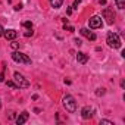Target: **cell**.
<instances>
[{"instance_id": "484cf974", "label": "cell", "mask_w": 125, "mask_h": 125, "mask_svg": "<svg viewBox=\"0 0 125 125\" xmlns=\"http://www.w3.org/2000/svg\"><path fill=\"white\" fill-rule=\"evenodd\" d=\"M3 32H5V30H3L2 25H0V37H3Z\"/></svg>"}, {"instance_id": "9a60e30c", "label": "cell", "mask_w": 125, "mask_h": 125, "mask_svg": "<svg viewBox=\"0 0 125 125\" xmlns=\"http://www.w3.org/2000/svg\"><path fill=\"white\" fill-rule=\"evenodd\" d=\"M100 125H115L112 121H107V119H102L100 121Z\"/></svg>"}, {"instance_id": "44dd1931", "label": "cell", "mask_w": 125, "mask_h": 125, "mask_svg": "<svg viewBox=\"0 0 125 125\" xmlns=\"http://www.w3.org/2000/svg\"><path fill=\"white\" fill-rule=\"evenodd\" d=\"M12 41H13V43H12L10 46H12L13 49H18V47H19V43H15V40H12Z\"/></svg>"}, {"instance_id": "7402d4cb", "label": "cell", "mask_w": 125, "mask_h": 125, "mask_svg": "<svg viewBox=\"0 0 125 125\" xmlns=\"http://www.w3.org/2000/svg\"><path fill=\"white\" fill-rule=\"evenodd\" d=\"M30 35H32V30H28V31L25 32V37H30Z\"/></svg>"}, {"instance_id": "cb8c5ba5", "label": "cell", "mask_w": 125, "mask_h": 125, "mask_svg": "<svg viewBox=\"0 0 125 125\" xmlns=\"http://www.w3.org/2000/svg\"><path fill=\"white\" fill-rule=\"evenodd\" d=\"M21 9H22V5H21V3H19V5H16V6H15V10H21Z\"/></svg>"}, {"instance_id": "6da1fadb", "label": "cell", "mask_w": 125, "mask_h": 125, "mask_svg": "<svg viewBox=\"0 0 125 125\" xmlns=\"http://www.w3.org/2000/svg\"><path fill=\"white\" fill-rule=\"evenodd\" d=\"M106 43L110 49H119L121 47V38L116 32L113 31H109L107 32V37H106Z\"/></svg>"}, {"instance_id": "8992f818", "label": "cell", "mask_w": 125, "mask_h": 125, "mask_svg": "<svg viewBox=\"0 0 125 125\" xmlns=\"http://www.w3.org/2000/svg\"><path fill=\"white\" fill-rule=\"evenodd\" d=\"M88 25H90V28H91V30H97V28H102L103 21H102V18H100V16L94 15V16H91V18L88 19Z\"/></svg>"}, {"instance_id": "5b68a950", "label": "cell", "mask_w": 125, "mask_h": 125, "mask_svg": "<svg viewBox=\"0 0 125 125\" xmlns=\"http://www.w3.org/2000/svg\"><path fill=\"white\" fill-rule=\"evenodd\" d=\"M102 16L106 19L107 24H113V21H115V12H113V9H110V8H104L103 12H102Z\"/></svg>"}, {"instance_id": "8fae6325", "label": "cell", "mask_w": 125, "mask_h": 125, "mask_svg": "<svg viewBox=\"0 0 125 125\" xmlns=\"http://www.w3.org/2000/svg\"><path fill=\"white\" fill-rule=\"evenodd\" d=\"M77 60H78V63L85 65L87 62H88V54H85V53H83V52H78V54H77Z\"/></svg>"}, {"instance_id": "ffe728a7", "label": "cell", "mask_w": 125, "mask_h": 125, "mask_svg": "<svg viewBox=\"0 0 125 125\" xmlns=\"http://www.w3.org/2000/svg\"><path fill=\"white\" fill-rule=\"evenodd\" d=\"M74 43H75V44H77V46H78V47H80V46H81V44H83V43H81V40H80V38H74Z\"/></svg>"}, {"instance_id": "ba28073f", "label": "cell", "mask_w": 125, "mask_h": 125, "mask_svg": "<svg viewBox=\"0 0 125 125\" xmlns=\"http://www.w3.org/2000/svg\"><path fill=\"white\" fill-rule=\"evenodd\" d=\"M3 37H5L6 40H10V41H12V40H15V38L18 37V31H16V30H12V28H10V30H5Z\"/></svg>"}, {"instance_id": "3957f363", "label": "cell", "mask_w": 125, "mask_h": 125, "mask_svg": "<svg viewBox=\"0 0 125 125\" xmlns=\"http://www.w3.org/2000/svg\"><path fill=\"white\" fill-rule=\"evenodd\" d=\"M12 59L16 62V63H24V65H31V59L21 52H13L12 53Z\"/></svg>"}, {"instance_id": "30bf717a", "label": "cell", "mask_w": 125, "mask_h": 125, "mask_svg": "<svg viewBox=\"0 0 125 125\" xmlns=\"http://www.w3.org/2000/svg\"><path fill=\"white\" fill-rule=\"evenodd\" d=\"M28 118H30V113L25 110V112L19 113V116L16 118V124H18V125H22V124H25V122L28 121Z\"/></svg>"}, {"instance_id": "5bb4252c", "label": "cell", "mask_w": 125, "mask_h": 125, "mask_svg": "<svg viewBox=\"0 0 125 125\" xmlns=\"http://www.w3.org/2000/svg\"><path fill=\"white\" fill-rule=\"evenodd\" d=\"M22 27L27 28V30H32V22L31 21H25V22H22Z\"/></svg>"}, {"instance_id": "52a82bcc", "label": "cell", "mask_w": 125, "mask_h": 125, "mask_svg": "<svg viewBox=\"0 0 125 125\" xmlns=\"http://www.w3.org/2000/svg\"><path fill=\"white\" fill-rule=\"evenodd\" d=\"M93 115H94V109H93L91 106H84V107H83L81 116H83L84 119H90V118H93Z\"/></svg>"}, {"instance_id": "2e32d148", "label": "cell", "mask_w": 125, "mask_h": 125, "mask_svg": "<svg viewBox=\"0 0 125 125\" xmlns=\"http://www.w3.org/2000/svg\"><path fill=\"white\" fill-rule=\"evenodd\" d=\"M104 93H106V90H104V88H97V91H96V94H97V96H103Z\"/></svg>"}, {"instance_id": "d4e9b609", "label": "cell", "mask_w": 125, "mask_h": 125, "mask_svg": "<svg viewBox=\"0 0 125 125\" xmlns=\"http://www.w3.org/2000/svg\"><path fill=\"white\" fill-rule=\"evenodd\" d=\"M0 81H5V72H0Z\"/></svg>"}, {"instance_id": "e0dca14e", "label": "cell", "mask_w": 125, "mask_h": 125, "mask_svg": "<svg viewBox=\"0 0 125 125\" xmlns=\"http://www.w3.org/2000/svg\"><path fill=\"white\" fill-rule=\"evenodd\" d=\"M6 84H8L9 87H12V88H18V85H16V83H13V81H8Z\"/></svg>"}, {"instance_id": "ac0fdd59", "label": "cell", "mask_w": 125, "mask_h": 125, "mask_svg": "<svg viewBox=\"0 0 125 125\" xmlns=\"http://www.w3.org/2000/svg\"><path fill=\"white\" fill-rule=\"evenodd\" d=\"M80 3H81V0H74V6H72V9H78Z\"/></svg>"}, {"instance_id": "277c9868", "label": "cell", "mask_w": 125, "mask_h": 125, "mask_svg": "<svg viewBox=\"0 0 125 125\" xmlns=\"http://www.w3.org/2000/svg\"><path fill=\"white\" fill-rule=\"evenodd\" d=\"M13 80H15L18 88H28V87H30V81H28L22 74H19V72H15V74H13Z\"/></svg>"}, {"instance_id": "9c48e42d", "label": "cell", "mask_w": 125, "mask_h": 125, "mask_svg": "<svg viewBox=\"0 0 125 125\" xmlns=\"http://www.w3.org/2000/svg\"><path fill=\"white\" fill-rule=\"evenodd\" d=\"M80 32H81L84 37H87L88 40H91V41H96V38H97V35H96L93 31L87 30V28H81V30H80Z\"/></svg>"}, {"instance_id": "4316f807", "label": "cell", "mask_w": 125, "mask_h": 125, "mask_svg": "<svg viewBox=\"0 0 125 125\" xmlns=\"http://www.w3.org/2000/svg\"><path fill=\"white\" fill-rule=\"evenodd\" d=\"M66 13H68V15H71V13H72V6H69V8H68V10H66Z\"/></svg>"}, {"instance_id": "4fadbf2b", "label": "cell", "mask_w": 125, "mask_h": 125, "mask_svg": "<svg viewBox=\"0 0 125 125\" xmlns=\"http://www.w3.org/2000/svg\"><path fill=\"white\" fill-rule=\"evenodd\" d=\"M115 3H116L118 9H124L125 8V0H115Z\"/></svg>"}, {"instance_id": "603a6c76", "label": "cell", "mask_w": 125, "mask_h": 125, "mask_svg": "<svg viewBox=\"0 0 125 125\" xmlns=\"http://www.w3.org/2000/svg\"><path fill=\"white\" fill-rule=\"evenodd\" d=\"M96 2H97V3H100V5H106L107 0H96Z\"/></svg>"}, {"instance_id": "d6986e66", "label": "cell", "mask_w": 125, "mask_h": 125, "mask_svg": "<svg viewBox=\"0 0 125 125\" xmlns=\"http://www.w3.org/2000/svg\"><path fill=\"white\" fill-rule=\"evenodd\" d=\"M63 28H65V30H68V31H71V32L74 31V27H71V25H68V22H66V24L63 25Z\"/></svg>"}, {"instance_id": "7a4b0ae2", "label": "cell", "mask_w": 125, "mask_h": 125, "mask_svg": "<svg viewBox=\"0 0 125 125\" xmlns=\"http://www.w3.org/2000/svg\"><path fill=\"white\" fill-rule=\"evenodd\" d=\"M63 106H65V109H66L68 112H71V113H74V112L77 110V102H75V99H74L72 96H69V94H66V96L63 97Z\"/></svg>"}, {"instance_id": "7c38bea8", "label": "cell", "mask_w": 125, "mask_h": 125, "mask_svg": "<svg viewBox=\"0 0 125 125\" xmlns=\"http://www.w3.org/2000/svg\"><path fill=\"white\" fill-rule=\"evenodd\" d=\"M50 5L53 9H59L62 5H63V0H50Z\"/></svg>"}]
</instances>
